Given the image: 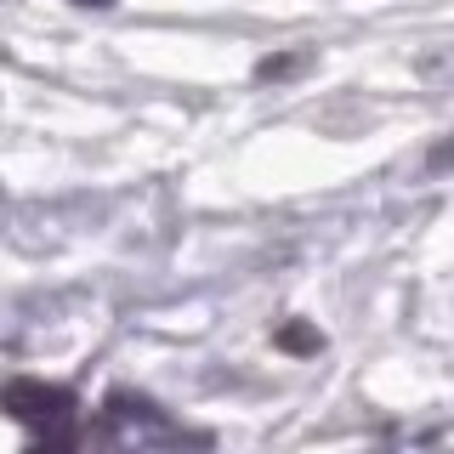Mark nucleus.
Here are the masks:
<instances>
[{"instance_id":"nucleus-3","label":"nucleus","mask_w":454,"mask_h":454,"mask_svg":"<svg viewBox=\"0 0 454 454\" xmlns=\"http://www.w3.org/2000/svg\"><path fill=\"white\" fill-rule=\"evenodd\" d=\"M278 347H290V352H318L324 335L307 330V324H284V330H278Z\"/></svg>"},{"instance_id":"nucleus-1","label":"nucleus","mask_w":454,"mask_h":454,"mask_svg":"<svg viewBox=\"0 0 454 454\" xmlns=\"http://www.w3.org/2000/svg\"><path fill=\"white\" fill-rule=\"evenodd\" d=\"M0 409H6L12 420L35 426L40 449H68V443H74V392H68V387L6 380V387H0Z\"/></svg>"},{"instance_id":"nucleus-4","label":"nucleus","mask_w":454,"mask_h":454,"mask_svg":"<svg viewBox=\"0 0 454 454\" xmlns=\"http://www.w3.org/2000/svg\"><path fill=\"white\" fill-rule=\"evenodd\" d=\"M74 6H97V12H108V6H114V0H74Z\"/></svg>"},{"instance_id":"nucleus-2","label":"nucleus","mask_w":454,"mask_h":454,"mask_svg":"<svg viewBox=\"0 0 454 454\" xmlns=\"http://www.w3.org/2000/svg\"><path fill=\"white\" fill-rule=\"evenodd\" d=\"M103 437L120 449H160V443H205V437L182 432L176 420H165L148 397H131V392H114L108 409H103Z\"/></svg>"}]
</instances>
